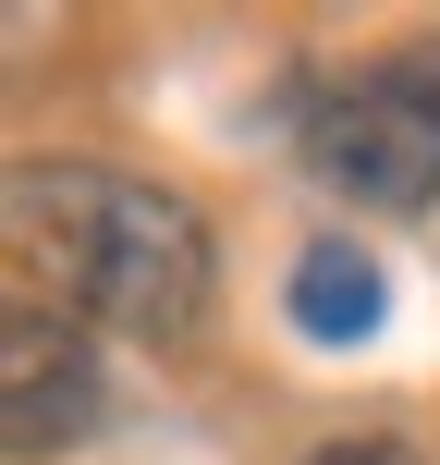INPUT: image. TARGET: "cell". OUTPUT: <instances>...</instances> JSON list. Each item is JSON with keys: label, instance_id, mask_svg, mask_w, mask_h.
<instances>
[{"label": "cell", "instance_id": "7a4b0ae2", "mask_svg": "<svg viewBox=\"0 0 440 465\" xmlns=\"http://www.w3.org/2000/svg\"><path fill=\"white\" fill-rule=\"evenodd\" d=\"M306 172L355 209H428L440 196V49H392V62L318 86Z\"/></svg>", "mask_w": 440, "mask_h": 465}, {"label": "cell", "instance_id": "6da1fadb", "mask_svg": "<svg viewBox=\"0 0 440 465\" xmlns=\"http://www.w3.org/2000/svg\"><path fill=\"white\" fill-rule=\"evenodd\" d=\"M0 232H13L37 306L86 331H135V343H184L209 319V221L171 184L98 160H24L0 184Z\"/></svg>", "mask_w": 440, "mask_h": 465}, {"label": "cell", "instance_id": "277c9868", "mask_svg": "<svg viewBox=\"0 0 440 465\" xmlns=\"http://www.w3.org/2000/svg\"><path fill=\"white\" fill-rule=\"evenodd\" d=\"M281 306H294L306 343H367V331H379V257L367 245H306Z\"/></svg>", "mask_w": 440, "mask_h": 465}, {"label": "cell", "instance_id": "5b68a950", "mask_svg": "<svg viewBox=\"0 0 440 465\" xmlns=\"http://www.w3.org/2000/svg\"><path fill=\"white\" fill-rule=\"evenodd\" d=\"M306 465H428V453H416V441H318Z\"/></svg>", "mask_w": 440, "mask_h": 465}, {"label": "cell", "instance_id": "3957f363", "mask_svg": "<svg viewBox=\"0 0 440 465\" xmlns=\"http://www.w3.org/2000/svg\"><path fill=\"white\" fill-rule=\"evenodd\" d=\"M98 404H111V380H98L86 319H62V306H37V294H24L13 319H0V441L37 465V453L86 441V429H98Z\"/></svg>", "mask_w": 440, "mask_h": 465}]
</instances>
